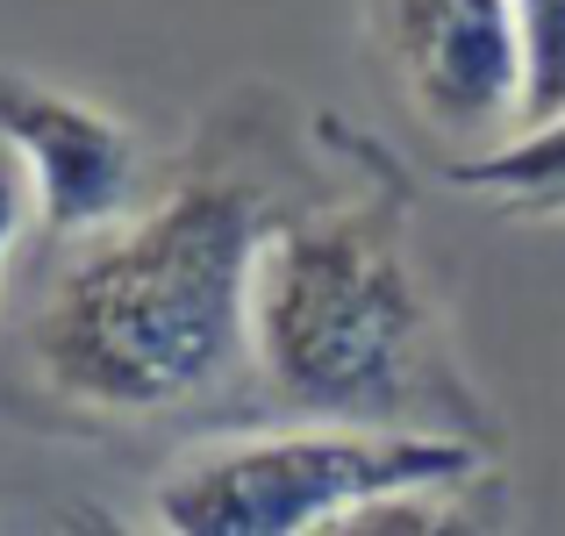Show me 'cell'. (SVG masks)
Listing matches in <instances>:
<instances>
[{
	"label": "cell",
	"instance_id": "9c48e42d",
	"mask_svg": "<svg viewBox=\"0 0 565 536\" xmlns=\"http://www.w3.org/2000/svg\"><path fill=\"white\" fill-rule=\"evenodd\" d=\"M29 215H36V193H29V172H22V158H14L8 143H0V272H8V258H14V244H22Z\"/></svg>",
	"mask_w": 565,
	"mask_h": 536
},
{
	"label": "cell",
	"instance_id": "30bf717a",
	"mask_svg": "<svg viewBox=\"0 0 565 536\" xmlns=\"http://www.w3.org/2000/svg\"><path fill=\"white\" fill-rule=\"evenodd\" d=\"M72 536H137V529H122L115 515H100V508H79V515H72Z\"/></svg>",
	"mask_w": 565,
	"mask_h": 536
},
{
	"label": "cell",
	"instance_id": "ba28073f",
	"mask_svg": "<svg viewBox=\"0 0 565 536\" xmlns=\"http://www.w3.org/2000/svg\"><path fill=\"white\" fill-rule=\"evenodd\" d=\"M523 36V129L565 115V0H515Z\"/></svg>",
	"mask_w": 565,
	"mask_h": 536
},
{
	"label": "cell",
	"instance_id": "7a4b0ae2",
	"mask_svg": "<svg viewBox=\"0 0 565 536\" xmlns=\"http://www.w3.org/2000/svg\"><path fill=\"white\" fill-rule=\"evenodd\" d=\"M250 365L301 422L472 437V400H458L444 372L394 186L380 201L273 222L250 279Z\"/></svg>",
	"mask_w": 565,
	"mask_h": 536
},
{
	"label": "cell",
	"instance_id": "277c9868",
	"mask_svg": "<svg viewBox=\"0 0 565 536\" xmlns=\"http://www.w3.org/2000/svg\"><path fill=\"white\" fill-rule=\"evenodd\" d=\"M380 36L423 129L444 143H509L523 129L515 0H386Z\"/></svg>",
	"mask_w": 565,
	"mask_h": 536
},
{
	"label": "cell",
	"instance_id": "8992f818",
	"mask_svg": "<svg viewBox=\"0 0 565 536\" xmlns=\"http://www.w3.org/2000/svg\"><path fill=\"white\" fill-rule=\"evenodd\" d=\"M444 179L472 201L501 207V215H530V222L565 215V115L515 129L494 151L458 158V165H444Z\"/></svg>",
	"mask_w": 565,
	"mask_h": 536
},
{
	"label": "cell",
	"instance_id": "52a82bcc",
	"mask_svg": "<svg viewBox=\"0 0 565 536\" xmlns=\"http://www.w3.org/2000/svg\"><path fill=\"white\" fill-rule=\"evenodd\" d=\"M316 536H501V480L487 472V480H458V486L380 494Z\"/></svg>",
	"mask_w": 565,
	"mask_h": 536
},
{
	"label": "cell",
	"instance_id": "5b68a950",
	"mask_svg": "<svg viewBox=\"0 0 565 536\" xmlns=\"http://www.w3.org/2000/svg\"><path fill=\"white\" fill-rule=\"evenodd\" d=\"M0 143L22 158L36 222L51 236H108L137 215L143 151L94 100L0 65Z\"/></svg>",
	"mask_w": 565,
	"mask_h": 536
},
{
	"label": "cell",
	"instance_id": "3957f363",
	"mask_svg": "<svg viewBox=\"0 0 565 536\" xmlns=\"http://www.w3.org/2000/svg\"><path fill=\"white\" fill-rule=\"evenodd\" d=\"M494 458L480 437L444 429H344L294 422L265 437L193 443L151 480L158 536H316L337 515L408 486L487 480Z\"/></svg>",
	"mask_w": 565,
	"mask_h": 536
},
{
	"label": "cell",
	"instance_id": "6da1fadb",
	"mask_svg": "<svg viewBox=\"0 0 565 536\" xmlns=\"http://www.w3.org/2000/svg\"><path fill=\"white\" fill-rule=\"evenodd\" d=\"M273 207L236 172H193L122 229L94 236L43 293L29 357L94 415H166L250 357V279Z\"/></svg>",
	"mask_w": 565,
	"mask_h": 536
}]
</instances>
